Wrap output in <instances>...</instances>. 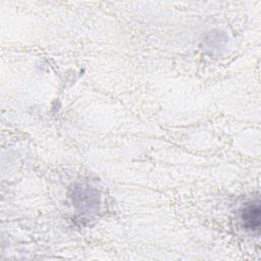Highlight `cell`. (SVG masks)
<instances>
[{
  "instance_id": "cell-1",
  "label": "cell",
  "mask_w": 261,
  "mask_h": 261,
  "mask_svg": "<svg viewBox=\"0 0 261 261\" xmlns=\"http://www.w3.org/2000/svg\"><path fill=\"white\" fill-rule=\"evenodd\" d=\"M244 226L252 231H259L260 228V202L259 200L247 204L241 215Z\"/></svg>"
}]
</instances>
